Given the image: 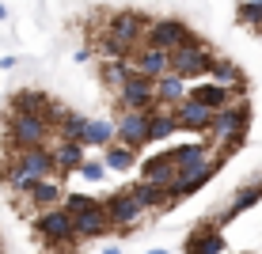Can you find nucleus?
Listing matches in <instances>:
<instances>
[{
    "label": "nucleus",
    "mask_w": 262,
    "mask_h": 254,
    "mask_svg": "<svg viewBox=\"0 0 262 254\" xmlns=\"http://www.w3.org/2000/svg\"><path fill=\"white\" fill-rule=\"evenodd\" d=\"M247 129H251V106H247V99H239V103H232V106H224V110L213 114L205 144H209L221 159H228L232 152L247 141Z\"/></svg>",
    "instance_id": "nucleus-1"
},
{
    "label": "nucleus",
    "mask_w": 262,
    "mask_h": 254,
    "mask_svg": "<svg viewBox=\"0 0 262 254\" xmlns=\"http://www.w3.org/2000/svg\"><path fill=\"white\" fill-rule=\"evenodd\" d=\"M34 235L38 243L46 247L50 254H76L80 250V235H76V224H72V213L65 205H53V209H42L34 213Z\"/></svg>",
    "instance_id": "nucleus-2"
},
{
    "label": "nucleus",
    "mask_w": 262,
    "mask_h": 254,
    "mask_svg": "<svg viewBox=\"0 0 262 254\" xmlns=\"http://www.w3.org/2000/svg\"><path fill=\"white\" fill-rule=\"evenodd\" d=\"M4 137H8V148H38V144H50L57 137L50 118L42 114H19L12 110L4 122Z\"/></svg>",
    "instance_id": "nucleus-3"
},
{
    "label": "nucleus",
    "mask_w": 262,
    "mask_h": 254,
    "mask_svg": "<svg viewBox=\"0 0 262 254\" xmlns=\"http://www.w3.org/2000/svg\"><path fill=\"white\" fill-rule=\"evenodd\" d=\"M221 163H224L221 156H209L205 163H198V167H183V171L175 175V182L167 186V201H164V213H167V209H175L179 201H186L190 194H198L202 186H209V182H213V175L221 171Z\"/></svg>",
    "instance_id": "nucleus-4"
},
{
    "label": "nucleus",
    "mask_w": 262,
    "mask_h": 254,
    "mask_svg": "<svg viewBox=\"0 0 262 254\" xmlns=\"http://www.w3.org/2000/svg\"><path fill=\"white\" fill-rule=\"evenodd\" d=\"M148 23L152 19H144L141 12H111V15H106V27L99 34H111L125 53H133L137 46L148 42Z\"/></svg>",
    "instance_id": "nucleus-5"
},
{
    "label": "nucleus",
    "mask_w": 262,
    "mask_h": 254,
    "mask_svg": "<svg viewBox=\"0 0 262 254\" xmlns=\"http://www.w3.org/2000/svg\"><path fill=\"white\" fill-rule=\"evenodd\" d=\"M167 57H171V72H179V76H186V80H202V76H209L216 53L198 38V42H186V46H175Z\"/></svg>",
    "instance_id": "nucleus-6"
},
{
    "label": "nucleus",
    "mask_w": 262,
    "mask_h": 254,
    "mask_svg": "<svg viewBox=\"0 0 262 254\" xmlns=\"http://www.w3.org/2000/svg\"><path fill=\"white\" fill-rule=\"evenodd\" d=\"M114 103H118V110H152L156 106V80L144 72H133L114 91Z\"/></svg>",
    "instance_id": "nucleus-7"
},
{
    "label": "nucleus",
    "mask_w": 262,
    "mask_h": 254,
    "mask_svg": "<svg viewBox=\"0 0 262 254\" xmlns=\"http://www.w3.org/2000/svg\"><path fill=\"white\" fill-rule=\"evenodd\" d=\"M8 163L12 167H19L23 175L31 178H50L57 175V159H53L50 144H38V148H8ZM61 178V175H57Z\"/></svg>",
    "instance_id": "nucleus-8"
},
{
    "label": "nucleus",
    "mask_w": 262,
    "mask_h": 254,
    "mask_svg": "<svg viewBox=\"0 0 262 254\" xmlns=\"http://www.w3.org/2000/svg\"><path fill=\"white\" fill-rule=\"evenodd\" d=\"M114 133L122 144H129V148H144V144H152V114L148 110H118L114 118Z\"/></svg>",
    "instance_id": "nucleus-9"
},
{
    "label": "nucleus",
    "mask_w": 262,
    "mask_h": 254,
    "mask_svg": "<svg viewBox=\"0 0 262 254\" xmlns=\"http://www.w3.org/2000/svg\"><path fill=\"white\" fill-rule=\"evenodd\" d=\"M72 224H76L80 243L103 239L106 232H114V220H111V213H106V201H92V205L80 209V213H72Z\"/></svg>",
    "instance_id": "nucleus-10"
},
{
    "label": "nucleus",
    "mask_w": 262,
    "mask_h": 254,
    "mask_svg": "<svg viewBox=\"0 0 262 254\" xmlns=\"http://www.w3.org/2000/svg\"><path fill=\"white\" fill-rule=\"evenodd\" d=\"M106 213H111V220H114V232H133L137 224L144 220V209L137 197L129 194V190H122V194H111L106 197Z\"/></svg>",
    "instance_id": "nucleus-11"
},
{
    "label": "nucleus",
    "mask_w": 262,
    "mask_h": 254,
    "mask_svg": "<svg viewBox=\"0 0 262 254\" xmlns=\"http://www.w3.org/2000/svg\"><path fill=\"white\" fill-rule=\"evenodd\" d=\"M213 106H205V103H198V99L186 95L183 103L175 106V118H179V133H194V137H205L209 133V125H213Z\"/></svg>",
    "instance_id": "nucleus-12"
},
{
    "label": "nucleus",
    "mask_w": 262,
    "mask_h": 254,
    "mask_svg": "<svg viewBox=\"0 0 262 254\" xmlns=\"http://www.w3.org/2000/svg\"><path fill=\"white\" fill-rule=\"evenodd\" d=\"M148 42L152 46H160V50H175V46H186V42H198V34L190 31L186 23H179V19H152L148 23Z\"/></svg>",
    "instance_id": "nucleus-13"
},
{
    "label": "nucleus",
    "mask_w": 262,
    "mask_h": 254,
    "mask_svg": "<svg viewBox=\"0 0 262 254\" xmlns=\"http://www.w3.org/2000/svg\"><path fill=\"white\" fill-rule=\"evenodd\" d=\"M65 178H57V175H50V178H38V182L31 186V194L19 197V205L27 209H34V213H42V209H53V205H61L65 201Z\"/></svg>",
    "instance_id": "nucleus-14"
},
{
    "label": "nucleus",
    "mask_w": 262,
    "mask_h": 254,
    "mask_svg": "<svg viewBox=\"0 0 262 254\" xmlns=\"http://www.w3.org/2000/svg\"><path fill=\"white\" fill-rule=\"evenodd\" d=\"M190 99H198V103H205V106H213V110H224V106H232V103H239L243 99V87H228V84H216V80H202V84H194L190 87Z\"/></svg>",
    "instance_id": "nucleus-15"
},
{
    "label": "nucleus",
    "mask_w": 262,
    "mask_h": 254,
    "mask_svg": "<svg viewBox=\"0 0 262 254\" xmlns=\"http://www.w3.org/2000/svg\"><path fill=\"white\" fill-rule=\"evenodd\" d=\"M129 65H133V72H144V76L156 80V76H164V72H171V57H167V50L144 42V46H137L129 53Z\"/></svg>",
    "instance_id": "nucleus-16"
},
{
    "label": "nucleus",
    "mask_w": 262,
    "mask_h": 254,
    "mask_svg": "<svg viewBox=\"0 0 262 254\" xmlns=\"http://www.w3.org/2000/svg\"><path fill=\"white\" fill-rule=\"evenodd\" d=\"M50 152H53V159H57V175L61 178L72 175V171H80V163L88 159V148L80 141H72V137H53Z\"/></svg>",
    "instance_id": "nucleus-17"
},
{
    "label": "nucleus",
    "mask_w": 262,
    "mask_h": 254,
    "mask_svg": "<svg viewBox=\"0 0 262 254\" xmlns=\"http://www.w3.org/2000/svg\"><path fill=\"white\" fill-rule=\"evenodd\" d=\"M224 228H216V224H202V228H194L186 235L183 250L186 254H224Z\"/></svg>",
    "instance_id": "nucleus-18"
},
{
    "label": "nucleus",
    "mask_w": 262,
    "mask_h": 254,
    "mask_svg": "<svg viewBox=\"0 0 262 254\" xmlns=\"http://www.w3.org/2000/svg\"><path fill=\"white\" fill-rule=\"evenodd\" d=\"M186 95H190V80H186V76H179V72L156 76V103L160 106H179Z\"/></svg>",
    "instance_id": "nucleus-19"
},
{
    "label": "nucleus",
    "mask_w": 262,
    "mask_h": 254,
    "mask_svg": "<svg viewBox=\"0 0 262 254\" xmlns=\"http://www.w3.org/2000/svg\"><path fill=\"white\" fill-rule=\"evenodd\" d=\"M164 156L175 163L179 171H183V167H198V163H205L209 156H216V152H213L209 144H205V137H202V141H190V144H175V148H164Z\"/></svg>",
    "instance_id": "nucleus-20"
},
{
    "label": "nucleus",
    "mask_w": 262,
    "mask_h": 254,
    "mask_svg": "<svg viewBox=\"0 0 262 254\" xmlns=\"http://www.w3.org/2000/svg\"><path fill=\"white\" fill-rule=\"evenodd\" d=\"M50 106H53V99L46 91H34V87H19V91L12 95V110H19V114H42V118H50Z\"/></svg>",
    "instance_id": "nucleus-21"
},
{
    "label": "nucleus",
    "mask_w": 262,
    "mask_h": 254,
    "mask_svg": "<svg viewBox=\"0 0 262 254\" xmlns=\"http://www.w3.org/2000/svg\"><path fill=\"white\" fill-rule=\"evenodd\" d=\"M175 175H179V167L164 156V152H160V156H148V159L141 163V178H144V182L171 186V182H175Z\"/></svg>",
    "instance_id": "nucleus-22"
},
{
    "label": "nucleus",
    "mask_w": 262,
    "mask_h": 254,
    "mask_svg": "<svg viewBox=\"0 0 262 254\" xmlns=\"http://www.w3.org/2000/svg\"><path fill=\"white\" fill-rule=\"evenodd\" d=\"M133 76V65H129V57H106L103 65H99V80H103V87L106 91H118V87L125 84V80Z\"/></svg>",
    "instance_id": "nucleus-23"
},
{
    "label": "nucleus",
    "mask_w": 262,
    "mask_h": 254,
    "mask_svg": "<svg viewBox=\"0 0 262 254\" xmlns=\"http://www.w3.org/2000/svg\"><path fill=\"white\" fill-rule=\"evenodd\" d=\"M118 133H114V122H103V118H88L84 129H80V144L84 148H106Z\"/></svg>",
    "instance_id": "nucleus-24"
},
{
    "label": "nucleus",
    "mask_w": 262,
    "mask_h": 254,
    "mask_svg": "<svg viewBox=\"0 0 262 254\" xmlns=\"http://www.w3.org/2000/svg\"><path fill=\"white\" fill-rule=\"evenodd\" d=\"M103 163H106V171H129V167H137L141 156H137V148H129V144H122V141H111L103 148Z\"/></svg>",
    "instance_id": "nucleus-25"
},
{
    "label": "nucleus",
    "mask_w": 262,
    "mask_h": 254,
    "mask_svg": "<svg viewBox=\"0 0 262 254\" xmlns=\"http://www.w3.org/2000/svg\"><path fill=\"white\" fill-rule=\"evenodd\" d=\"M152 141H171L179 133V118H175V106H152Z\"/></svg>",
    "instance_id": "nucleus-26"
},
{
    "label": "nucleus",
    "mask_w": 262,
    "mask_h": 254,
    "mask_svg": "<svg viewBox=\"0 0 262 254\" xmlns=\"http://www.w3.org/2000/svg\"><path fill=\"white\" fill-rule=\"evenodd\" d=\"M129 194L137 197V201L144 205V209H164V201H167V186H156V182H133L129 186Z\"/></svg>",
    "instance_id": "nucleus-27"
},
{
    "label": "nucleus",
    "mask_w": 262,
    "mask_h": 254,
    "mask_svg": "<svg viewBox=\"0 0 262 254\" xmlns=\"http://www.w3.org/2000/svg\"><path fill=\"white\" fill-rule=\"evenodd\" d=\"M209 76L216 80V84H228V87H247V80H243V68L236 65V61H224V57L213 61Z\"/></svg>",
    "instance_id": "nucleus-28"
},
{
    "label": "nucleus",
    "mask_w": 262,
    "mask_h": 254,
    "mask_svg": "<svg viewBox=\"0 0 262 254\" xmlns=\"http://www.w3.org/2000/svg\"><path fill=\"white\" fill-rule=\"evenodd\" d=\"M0 182L8 186V194H15V197H27L31 194V186L38 182V178H31V175H23L19 167H12V163H8L4 171H0Z\"/></svg>",
    "instance_id": "nucleus-29"
},
{
    "label": "nucleus",
    "mask_w": 262,
    "mask_h": 254,
    "mask_svg": "<svg viewBox=\"0 0 262 254\" xmlns=\"http://www.w3.org/2000/svg\"><path fill=\"white\" fill-rule=\"evenodd\" d=\"M236 19H239V27L262 31V0H243V4H236Z\"/></svg>",
    "instance_id": "nucleus-30"
},
{
    "label": "nucleus",
    "mask_w": 262,
    "mask_h": 254,
    "mask_svg": "<svg viewBox=\"0 0 262 254\" xmlns=\"http://www.w3.org/2000/svg\"><path fill=\"white\" fill-rule=\"evenodd\" d=\"M80 178H84V182H103V175H106V163L103 159H92L88 156L84 163H80V171H76Z\"/></svg>",
    "instance_id": "nucleus-31"
},
{
    "label": "nucleus",
    "mask_w": 262,
    "mask_h": 254,
    "mask_svg": "<svg viewBox=\"0 0 262 254\" xmlns=\"http://www.w3.org/2000/svg\"><path fill=\"white\" fill-rule=\"evenodd\" d=\"M92 201H95L92 194H65V201H61V205H65L69 213H80V209H84V205H92Z\"/></svg>",
    "instance_id": "nucleus-32"
},
{
    "label": "nucleus",
    "mask_w": 262,
    "mask_h": 254,
    "mask_svg": "<svg viewBox=\"0 0 262 254\" xmlns=\"http://www.w3.org/2000/svg\"><path fill=\"white\" fill-rule=\"evenodd\" d=\"M88 57H92V46H80L76 53H72V61H76V65H84Z\"/></svg>",
    "instance_id": "nucleus-33"
},
{
    "label": "nucleus",
    "mask_w": 262,
    "mask_h": 254,
    "mask_svg": "<svg viewBox=\"0 0 262 254\" xmlns=\"http://www.w3.org/2000/svg\"><path fill=\"white\" fill-rule=\"evenodd\" d=\"M19 65V57H12V53H8V57H0V68H15Z\"/></svg>",
    "instance_id": "nucleus-34"
},
{
    "label": "nucleus",
    "mask_w": 262,
    "mask_h": 254,
    "mask_svg": "<svg viewBox=\"0 0 262 254\" xmlns=\"http://www.w3.org/2000/svg\"><path fill=\"white\" fill-rule=\"evenodd\" d=\"M103 254H122L118 247H103Z\"/></svg>",
    "instance_id": "nucleus-35"
},
{
    "label": "nucleus",
    "mask_w": 262,
    "mask_h": 254,
    "mask_svg": "<svg viewBox=\"0 0 262 254\" xmlns=\"http://www.w3.org/2000/svg\"><path fill=\"white\" fill-rule=\"evenodd\" d=\"M4 19H8V8H4V4H0V23H4Z\"/></svg>",
    "instance_id": "nucleus-36"
},
{
    "label": "nucleus",
    "mask_w": 262,
    "mask_h": 254,
    "mask_svg": "<svg viewBox=\"0 0 262 254\" xmlns=\"http://www.w3.org/2000/svg\"><path fill=\"white\" fill-rule=\"evenodd\" d=\"M144 254H167V250H144Z\"/></svg>",
    "instance_id": "nucleus-37"
},
{
    "label": "nucleus",
    "mask_w": 262,
    "mask_h": 254,
    "mask_svg": "<svg viewBox=\"0 0 262 254\" xmlns=\"http://www.w3.org/2000/svg\"><path fill=\"white\" fill-rule=\"evenodd\" d=\"M0 254H4V243H0Z\"/></svg>",
    "instance_id": "nucleus-38"
},
{
    "label": "nucleus",
    "mask_w": 262,
    "mask_h": 254,
    "mask_svg": "<svg viewBox=\"0 0 262 254\" xmlns=\"http://www.w3.org/2000/svg\"><path fill=\"white\" fill-rule=\"evenodd\" d=\"M258 34H262V31H258Z\"/></svg>",
    "instance_id": "nucleus-39"
}]
</instances>
